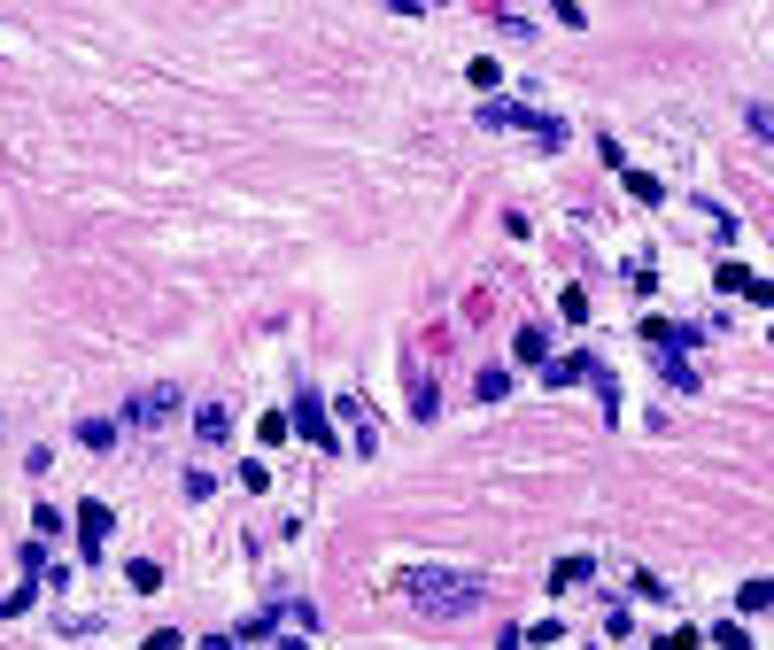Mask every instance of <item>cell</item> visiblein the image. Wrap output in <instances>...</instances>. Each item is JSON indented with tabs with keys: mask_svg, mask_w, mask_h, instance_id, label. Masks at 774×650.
Instances as JSON below:
<instances>
[{
	"mask_svg": "<svg viewBox=\"0 0 774 650\" xmlns=\"http://www.w3.org/2000/svg\"><path fill=\"white\" fill-rule=\"evenodd\" d=\"M395 589L411 596L418 612H449V620H465L480 612V573H442V565H411Z\"/></svg>",
	"mask_w": 774,
	"mask_h": 650,
	"instance_id": "obj_1",
	"label": "cell"
},
{
	"mask_svg": "<svg viewBox=\"0 0 774 650\" xmlns=\"http://www.w3.org/2000/svg\"><path fill=\"white\" fill-rule=\"evenodd\" d=\"M480 124H496V132H527V140H542V148H566V124L542 117V109H527V101H488Z\"/></svg>",
	"mask_w": 774,
	"mask_h": 650,
	"instance_id": "obj_2",
	"label": "cell"
},
{
	"mask_svg": "<svg viewBox=\"0 0 774 650\" xmlns=\"http://www.w3.org/2000/svg\"><path fill=\"white\" fill-rule=\"evenodd\" d=\"M287 418H295V434H302L310 449H326V457L341 449V434H333V418H326V403H318V395H295V411H287Z\"/></svg>",
	"mask_w": 774,
	"mask_h": 650,
	"instance_id": "obj_3",
	"label": "cell"
},
{
	"mask_svg": "<svg viewBox=\"0 0 774 650\" xmlns=\"http://www.w3.org/2000/svg\"><path fill=\"white\" fill-rule=\"evenodd\" d=\"M171 411H179V395H171V387H140V395L124 403V426H163Z\"/></svg>",
	"mask_w": 774,
	"mask_h": 650,
	"instance_id": "obj_4",
	"label": "cell"
},
{
	"mask_svg": "<svg viewBox=\"0 0 774 650\" xmlns=\"http://www.w3.org/2000/svg\"><path fill=\"white\" fill-rule=\"evenodd\" d=\"M101 542H109V503L86 496L78 503V558H101Z\"/></svg>",
	"mask_w": 774,
	"mask_h": 650,
	"instance_id": "obj_5",
	"label": "cell"
},
{
	"mask_svg": "<svg viewBox=\"0 0 774 650\" xmlns=\"http://www.w3.org/2000/svg\"><path fill=\"white\" fill-rule=\"evenodd\" d=\"M658 356V372H666V387H674V395H697V364H689L682 349H651Z\"/></svg>",
	"mask_w": 774,
	"mask_h": 650,
	"instance_id": "obj_6",
	"label": "cell"
},
{
	"mask_svg": "<svg viewBox=\"0 0 774 650\" xmlns=\"http://www.w3.org/2000/svg\"><path fill=\"white\" fill-rule=\"evenodd\" d=\"M589 573H596V558H581V550H573V558H558V565H550V596H573Z\"/></svg>",
	"mask_w": 774,
	"mask_h": 650,
	"instance_id": "obj_7",
	"label": "cell"
},
{
	"mask_svg": "<svg viewBox=\"0 0 774 650\" xmlns=\"http://www.w3.org/2000/svg\"><path fill=\"white\" fill-rule=\"evenodd\" d=\"M589 364H596V356H581V349H573V356H550V364H542V387H573V380H589Z\"/></svg>",
	"mask_w": 774,
	"mask_h": 650,
	"instance_id": "obj_8",
	"label": "cell"
},
{
	"mask_svg": "<svg viewBox=\"0 0 774 650\" xmlns=\"http://www.w3.org/2000/svg\"><path fill=\"white\" fill-rule=\"evenodd\" d=\"M511 356H519V364H550V333H542V325H519Z\"/></svg>",
	"mask_w": 774,
	"mask_h": 650,
	"instance_id": "obj_9",
	"label": "cell"
},
{
	"mask_svg": "<svg viewBox=\"0 0 774 650\" xmlns=\"http://www.w3.org/2000/svg\"><path fill=\"white\" fill-rule=\"evenodd\" d=\"M480 403H504V395H511V364H480Z\"/></svg>",
	"mask_w": 774,
	"mask_h": 650,
	"instance_id": "obj_10",
	"label": "cell"
},
{
	"mask_svg": "<svg viewBox=\"0 0 774 650\" xmlns=\"http://www.w3.org/2000/svg\"><path fill=\"white\" fill-rule=\"evenodd\" d=\"M194 434H202V442H225V434H233V411L202 403V411H194Z\"/></svg>",
	"mask_w": 774,
	"mask_h": 650,
	"instance_id": "obj_11",
	"label": "cell"
},
{
	"mask_svg": "<svg viewBox=\"0 0 774 650\" xmlns=\"http://www.w3.org/2000/svg\"><path fill=\"white\" fill-rule=\"evenodd\" d=\"M713 287H720V295H751V287H759V271H744V264H720V271H713Z\"/></svg>",
	"mask_w": 774,
	"mask_h": 650,
	"instance_id": "obj_12",
	"label": "cell"
},
{
	"mask_svg": "<svg viewBox=\"0 0 774 650\" xmlns=\"http://www.w3.org/2000/svg\"><path fill=\"white\" fill-rule=\"evenodd\" d=\"M465 78H473L480 93H496V86H504V62H496V55H473V62H465Z\"/></svg>",
	"mask_w": 774,
	"mask_h": 650,
	"instance_id": "obj_13",
	"label": "cell"
},
{
	"mask_svg": "<svg viewBox=\"0 0 774 650\" xmlns=\"http://www.w3.org/2000/svg\"><path fill=\"white\" fill-rule=\"evenodd\" d=\"M124 581H132L140 596H155V589H163V565H155V558H132V565H124Z\"/></svg>",
	"mask_w": 774,
	"mask_h": 650,
	"instance_id": "obj_14",
	"label": "cell"
},
{
	"mask_svg": "<svg viewBox=\"0 0 774 650\" xmlns=\"http://www.w3.org/2000/svg\"><path fill=\"white\" fill-rule=\"evenodd\" d=\"M411 411H418V418H434V411H442V395H434V380H426L418 364H411Z\"/></svg>",
	"mask_w": 774,
	"mask_h": 650,
	"instance_id": "obj_15",
	"label": "cell"
},
{
	"mask_svg": "<svg viewBox=\"0 0 774 650\" xmlns=\"http://www.w3.org/2000/svg\"><path fill=\"white\" fill-rule=\"evenodd\" d=\"M736 612H774V581H744L736 589Z\"/></svg>",
	"mask_w": 774,
	"mask_h": 650,
	"instance_id": "obj_16",
	"label": "cell"
},
{
	"mask_svg": "<svg viewBox=\"0 0 774 650\" xmlns=\"http://www.w3.org/2000/svg\"><path fill=\"white\" fill-rule=\"evenodd\" d=\"M713 650H751V627L744 620H720L713 627Z\"/></svg>",
	"mask_w": 774,
	"mask_h": 650,
	"instance_id": "obj_17",
	"label": "cell"
},
{
	"mask_svg": "<svg viewBox=\"0 0 774 650\" xmlns=\"http://www.w3.org/2000/svg\"><path fill=\"white\" fill-rule=\"evenodd\" d=\"M78 442H86V449H109V442H117V426H109V418H78Z\"/></svg>",
	"mask_w": 774,
	"mask_h": 650,
	"instance_id": "obj_18",
	"label": "cell"
},
{
	"mask_svg": "<svg viewBox=\"0 0 774 650\" xmlns=\"http://www.w3.org/2000/svg\"><path fill=\"white\" fill-rule=\"evenodd\" d=\"M627 589L643 596V604H666V596H674V589H666V581H658V573H635V581H627Z\"/></svg>",
	"mask_w": 774,
	"mask_h": 650,
	"instance_id": "obj_19",
	"label": "cell"
},
{
	"mask_svg": "<svg viewBox=\"0 0 774 650\" xmlns=\"http://www.w3.org/2000/svg\"><path fill=\"white\" fill-rule=\"evenodd\" d=\"M658 650H705V635L697 627H674V635H658Z\"/></svg>",
	"mask_w": 774,
	"mask_h": 650,
	"instance_id": "obj_20",
	"label": "cell"
},
{
	"mask_svg": "<svg viewBox=\"0 0 774 650\" xmlns=\"http://www.w3.org/2000/svg\"><path fill=\"white\" fill-rule=\"evenodd\" d=\"M140 650H186V643H179V627H155V635H148Z\"/></svg>",
	"mask_w": 774,
	"mask_h": 650,
	"instance_id": "obj_21",
	"label": "cell"
},
{
	"mask_svg": "<svg viewBox=\"0 0 774 650\" xmlns=\"http://www.w3.org/2000/svg\"><path fill=\"white\" fill-rule=\"evenodd\" d=\"M202 650H240V635H202Z\"/></svg>",
	"mask_w": 774,
	"mask_h": 650,
	"instance_id": "obj_22",
	"label": "cell"
}]
</instances>
